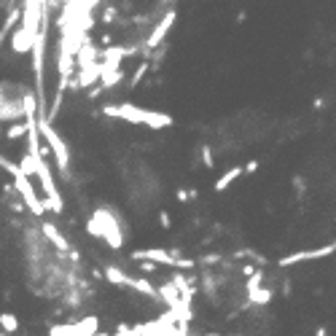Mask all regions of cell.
Instances as JSON below:
<instances>
[{
    "label": "cell",
    "instance_id": "obj_8",
    "mask_svg": "<svg viewBox=\"0 0 336 336\" xmlns=\"http://www.w3.org/2000/svg\"><path fill=\"white\" fill-rule=\"evenodd\" d=\"M41 234L46 237V242H51V245L59 250V253H70V250H73V247H70V242L62 237L59 229H57L51 221H43V223H41Z\"/></svg>",
    "mask_w": 336,
    "mask_h": 336
},
{
    "label": "cell",
    "instance_id": "obj_13",
    "mask_svg": "<svg viewBox=\"0 0 336 336\" xmlns=\"http://www.w3.org/2000/svg\"><path fill=\"white\" fill-rule=\"evenodd\" d=\"M148 73H151V62H140V65H137V70H135V73H132V75H127V81H124V83H127V89L132 92V89H137L140 87V83H143L145 81V75Z\"/></svg>",
    "mask_w": 336,
    "mask_h": 336
},
{
    "label": "cell",
    "instance_id": "obj_12",
    "mask_svg": "<svg viewBox=\"0 0 336 336\" xmlns=\"http://www.w3.org/2000/svg\"><path fill=\"white\" fill-rule=\"evenodd\" d=\"M124 288H129V291H137V293H143V296H148V299H156V288L148 283L145 277H127V285ZM159 301V299H156Z\"/></svg>",
    "mask_w": 336,
    "mask_h": 336
},
{
    "label": "cell",
    "instance_id": "obj_18",
    "mask_svg": "<svg viewBox=\"0 0 336 336\" xmlns=\"http://www.w3.org/2000/svg\"><path fill=\"white\" fill-rule=\"evenodd\" d=\"M293 191H296V199H301L307 194V181L301 175H293Z\"/></svg>",
    "mask_w": 336,
    "mask_h": 336
},
{
    "label": "cell",
    "instance_id": "obj_17",
    "mask_svg": "<svg viewBox=\"0 0 336 336\" xmlns=\"http://www.w3.org/2000/svg\"><path fill=\"white\" fill-rule=\"evenodd\" d=\"M100 19H103V25H113V22H119V9L116 6H103V14H100Z\"/></svg>",
    "mask_w": 336,
    "mask_h": 336
},
{
    "label": "cell",
    "instance_id": "obj_3",
    "mask_svg": "<svg viewBox=\"0 0 336 336\" xmlns=\"http://www.w3.org/2000/svg\"><path fill=\"white\" fill-rule=\"evenodd\" d=\"M103 116L121 119V121H129V124H143V127H151V129H167V127H173V124H175V119L170 113L148 111V108H140V105H132V103L105 105L103 108Z\"/></svg>",
    "mask_w": 336,
    "mask_h": 336
},
{
    "label": "cell",
    "instance_id": "obj_23",
    "mask_svg": "<svg viewBox=\"0 0 336 336\" xmlns=\"http://www.w3.org/2000/svg\"><path fill=\"white\" fill-rule=\"evenodd\" d=\"M175 197H178V202H181V205H186V202H189V191H186V189H178Z\"/></svg>",
    "mask_w": 336,
    "mask_h": 336
},
{
    "label": "cell",
    "instance_id": "obj_27",
    "mask_svg": "<svg viewBox=\"0 0 336 336\" xmlns=\"http://www.w3.org/2000/svg\"><path fill=\"white\" fill-rule=\"evenodd\" d=\"M0 137H3V127H0Z\"/></svg>",
    "mask_w": 336,
    "mask_h": 336
},
{
    "label": "cell",
    "instance_id": "obj_2",
    "mask_svg": "<svg viewBox=\"0 0 336 336\" xmlns=\"http://www.w3.org/2000/svg\"><path fill=\"white\" fill-rule=\"evenodd\" d=\"M38 27H41V3H25L22 6V19L19 25L14 27V33L9 35V54L11 57H22V54H30L38 35Z\"/></svg>",
    "mask_w": 336,
    "mask_h": 336
},
{
    "label": "cell",
    "instance_id": "obj_16",
    "mask_svg": "<svg viewBox=\"0 0 336 336\" xmlns=\"http://www.w3.org/2000/svg\"><path fill=\"white\" fill-rule=\"evenodd\" d=\"M199 159H202V164L210 170V167H215V156H213V145L210 143H202L199 145Z\"/></svg>",
    "mask_w": 336,
    "mask_h": 336
},
{
    "label": "cell",
    "instance_id": "obj_11",
    "mask_svg": "<svg viewBox=\"0 0 336 336\" xmlns=\"http://www.w3.org/2000/svg\"><path fill=\"white\" fill-rule=\"evenodd\" d=\"M239 178H242V167H239V164H234V167H229V170H226V173L213 183V189H215V191H226V189H231V183L239 181Z\"/></svg>",
    "mask_w": 336,
    "mask_h": 336
},
{
    "label": "cell",
    "instance_id": "obj_6",
    "mask_svg": "<svg viewBox=\"0 0 336 336\" xmlns=\"http://www.w3.org/2000/svg\"><path fill=\"white\" fill-rule=\"evenodd\" d=\"M333 242H328V245L323 247H315V250H296V253L291 256H285V259H280L277 261V267L280 269H288V267H293V264H301V261H315V259H323V256H331L333 253Z\"/></svg>",
    "mask_w": 336,
    "mask_h": 336
},
{
    "label": "cell",
    "instance_id": "obj_25",
    "mask_svg": "<svg viewBox=\"0 0 336 336\" xmlns=\"http://www.w3.org/2000/svg\"><path fill=\"white\" fill-rule=\"evenodd\" d=\"M315 336H328V328H325V325H320L317 331H315Z\"/></svg>",
    "mask_w": 336,
    "mask_h": 336
},
{
    "label": "cell",
    "instance_id": "obj_19",
    "mask_svg": "<svg viewBox=\"0 0 336 336\" xmlns=\"http://www.w3.org/2000/svg\"><path fill=\"white\" fill-rule=\"evenodd\" d=\"M137 269H140V275H143L145 280L159 272V267H156V264H148V261H137Z\"/></svg>",
    "mask_w": 336,
    "mask_h": 336
},
{
    "label": "cell",
    "instance_id": "obj_5",
    "mask_svg": "<svg viewBox=\"0 0 336 336\" xmlns=\"http://www.w3.org/2000/svg\"><path fill=\"white\" fill-rule=\"evenodd\" d=\"M35 129H38V135H41V140H46V148H49V153H51V159H54V164L59 167V175L65 178H70V148H67V140L59 135L57 129H54V124H49V121H43V119H35Z\"/></svg>",
    "mask_w": 336,
    "mask_h": 336
},
{
    "label": "cell",
    "instance_id": "obj_1",
    "mask_svg": "<svg viewBox=\"0 0 336 336\" xmlns=\"http://www.w3.org/2000/svg\"><path fill=\"white\" fill-rule=\"evenodd\" d=\"M30 113L38 116V103H35L33 89L27 83L3 78L0 81V127L3 124H19Z\"/></svg>",
    "mask_w": 336,
    "mask_h": 336
},
{
    "label": "cell",
    "instance_id": "obj_10",
    "mask_svg": "<svg viewBox=\"0 0 336 336\" xmlns=\"http://www.w3.org/2000/svg\"><path fill=\"white\" fill-rule=\"evenodd\" d=\"M127 81V70H113V73H103L100 75V89L103 92H111V89H116V87H121V83Z\"/></svg>",
    "mask_w": 336,
    "mask_h": 336
},
{
    "label": "cell",
    "instance_id": "obj_21",
    "mask_svg": "<svg viewBox=\"0 0 336 336\" xmlns=\"http://www.w3.org/2000/svg\"><path fill=\"white\" fill-rule=\"evenodd\" d=\"M256 170H259V159H250L245 167H242V175H253Z\"/></svg>",
    "mask_w": 336,
    "mask_h": 336
},
{
    "label": "cell",
    "instance_id": "obj_22",
    "mask_svg": "<svg viewBox=\"0 0 336 336\" xmlns=\"http://www.w3.org/2000/svg\"><path fill=\"white\" fill-rule=\"evenodd\" d=\"M253 272H256V267H253V264H242V267H239V275H242V283H245V280H247L250 275H253Z\"/></svg>",
    "mask_w": 336,
    "mask_h": 336
},
{
    "label": "cell",
    "instance_id": "obj_15",
    "mask_svg": "<svg viewBox=\"0 0 336 336\" xmlns=\"http://www.w3.org/2000/svg\"><path fill=\"white\" fill-rule=\"evenodd\" d=\"M3 137L9 140V143H17L19 137H27V121H19V124H11L9 129L3 132Z\"/></svg>",
    "mask_w": 336,
    "mask_h": 336
},
{
    "label": "cell",
    "instance_id": "obj_26",
    "mask_svg": "<svg viewBox=\"0 0 336 336\" xmlns=\"http://www.w3.org/2000/svg\"><path fill=\"white\" fill-rule=\"evenodd\" d=\"M197 336H221V333H197Z\"/></svg>",
    "mask_w": 336,
    "mask_h": 336
},
{
    "label": "cell",
    "instance_id": "obj_14",
    "mask_svg": "<svg viewBox=\"0 0 336 336\" xmlns=\"http://www.w3.org/2000/svg\"><path fill=\"white\" fill-rule=\"evenodd\" d=\"M0 328L11 336V333H19L22 323H19V317L14 315V312H0Z\"/></svg>",
    "mask_w": 336,
    "mask_h": 336
},
{
    "label": "cell",
    "instance_id": "obj_24",
    "mask_svg": "<svg viewBox=\"0 0 336 336\" xmlns=\"http://www.w3.org/2000/svg\"><path fill=\"white\" fill-rule=\"evenodd\" d=\"M291 288H293V283H291V280H285V285H283V296H291V293H293Z\"/></svg>",
    "mask_w": 336,
    "mask_h": 336
},
{
    "label": "cell",
    "instance_id": "obj_9",
    "mask_svg": "<svg viewBox=\"0 0 336 336\" xmlns=\"http://www.w3.org/2000/svg\"><path fill=\"white\" fill-rule=\"evenodd\" d=\"M275 299V291L272 288H256V291H247V301H245V307H256V309H261V307H267V304Z\"/></svg>",
    "mask_w": 336,
    "mask_h": 336
},
{
    "label": "cell",
    "instance_id": "obj_4",
    "mask_svg": "<svg viewBox=\"0 0 336 336\" xmlns=\"http://www.w3.org/2000/svg\"><path fill=\"white\" fill-rule=\"evenodd\" d=\"M87 234L95 239H103L111 250L124 247V226L119 221V215L108 207H97L87 221Z\"/></svg>",
    "mask_w": 336,
    "mask_h": 336
},
{
    "label": "cell",
    "instance_id": "obj_28",
    "mask_svg": "<svg viewBox=\"0 0 336 336\" xmlns=\"http://www.w3.org/2000/svg\"><path fill=\"white\" fill-rule=\"evenodd\" d=\"M0 336H9V333H0Z\"/></svg>",
    "mask_w": 336,
    "mask_h": 336
},
{
    "label": "cell",
    "instance_id": "obj_7",
    "mask_svg": "<svg viewBox=\"0 0 336 336\" xmlns=\"http://www.w3.org/2000/svg\"><path fill=\"white\" fill-rule=\"evenodd\" d=\"M132 261H148L156 267H175V259L167 247H143L132 253Z\"/></svg>",
    "mask_w": 336,
    "mask_h": 336
},
{
    "label": "cell",
    "instance_id": "obj_20",
    "mask_svg": "<svg viewBox=\"0 0 336 336\" xmlns=\"http://www.w3.org/2000/svg\"><path fill=\"white\" fill-rule=\"evenodd\" d=\"M159 226H161L164 231H170V229H173V218H170L167 210H159Z\"/></svg>",
    "mask_w": 336,
    "mask_h": 336
}]
</instances>
